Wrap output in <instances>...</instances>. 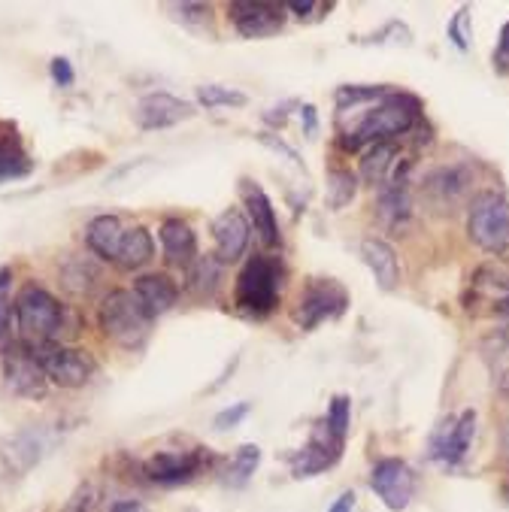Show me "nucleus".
<instances>
[{
	"instance_id": "bb28decb",
	"label": "nucleus",
	"mask_w": 509,
	"mask_h": 512,
	"mask_svg": "<svg viewBox=\"0 0 509 512\" xmlns=\"http://www.w3.org/2000/svg\"><path fill=\"white\" fill-rule=\"evenodd\" d=\"M258 464H261V449L252 446V443L240 446V449L234 452L231 464H228V485H231V488H243V485L255 476Z\"/></svg>"
},
{
	"instance_id": "39448f33",
	"label": "nucleus",
	"mask_w": 509,
	"mask_h": 512,
	"mask_svg": "<svg viewBox=\"0 0 509 512\" xmlns=\"http://www.w3.org/2000/svg\"><path fill=\"white\" fill-rule=\"evenodd\" d=\"M464 306L473 316H491L500 322V343L509 349V264L488 261L482 264L467 285Z\"/></svg>"
},
{
	"instance_id": "b1692460",
	"label": "nucleus",
	"mask_w": 509,
	"mask_h": 512,
	"mask_svg": "<svg viewBox=\"0 0 509 512\" xmlns=\"http://www.w3.org/2000/svg\"><path fill=\"white\" fill-rule=\"evenodd\" d=\"M155 255V243H152V234L146 228H128L125 237H122V246H119V255H116V267L122 270H140L143 264H149Z\"/></svg>"
},
{
	"instance_id": "79ce46f5",
	"label": "nucleus",
	"mask_w": 509,
	"mask_h": 512,
	"mask_svg": "<svg viewBox=\"0 0 509 512\" xmlns=\"http://www.w3.org/2000/svg\"><path fill=\"white\" fill-rule=\"evenodd\" d=\"M110 512H149V509L143 503H137V500H119V503H113Z\"/></svg>"
},
{
	"instance_id": "e433bc0d",
	"label": "nucleus",
	"mask_w": 509,
	"mask_h": 512,
	"mask_svg": "<svg viewBox=\"0 0 509 512\" xmlns=\"http://www.w3.org/2000/svg\"><path fill=\"white\" fill-rule=\"evenodd\" d=\"M258 140H261V143H264V146H270V149H273V152H279V155H285V158H288V161H294V164H297V167H300V164H303V161H300V158H297V152H294V149H291V146H285V143H282V140H276V137H273V134H261V137H258Z\"/></svg>"
},
{
	"instance_id": "c9c22d12",
	"label": "nucleus",
	"mask_w": 509,
	"mask_h": 512,
	"mask_svg": "<svg viewBox=\"0 0 509 512\" xmlns=\"http://www.w3.org/2000/svg\"><path fill=\"white\" fill-rule=\"evenodd\" d=\"M52 79H55L61 88H70V85H73V67H70L67 58H55V61H52Z\"/></svg>"
},
{
	"instance_id": "1a4fd4ad",
	"label": "nucleus",
	"mask_w": 509,
	"mask_h": 512,
	"mask_svg": "<svg viewBox=\"0 0 509 512\" xmlns=\"http://www.w3.org/2000/svg\"><path fill=\"white\" fill-rule=\"evenodd\" d=\"M4 382L16 397H25V400H40L49 391V379H46L40 361L22 343L10 346L4 355Z\"/></svg>"
},
{
	"instance_id": "6ab92c4d",
	"label": "nucleus",
	"mask_w": 509,
	"mask_h": 512,
	"mask_svg": "<svg viewBox=\"0 0 509 512\" xmlns=\"http://www.w3.org/2000/svg\"><path fill=\"white\" fill-rule=\"evenodd\" d=\"M243 197H246V207H249V219H252V228L258 234V240L264 246H279V222H276V213H273V203L267 197V191L255 182H243Z\"/></svg>"
},
{
	"instance_id": "f3484780",
	"label": "nucleus",
	"mask_w": 509,
	"mask_h": 512,
	"mask_svg": "<svg viewBox=\"0 0 509 512\" xmlns=\"http://www.w3.org/2000/svg\"><path fill=\"white\" fill-rule=\"evenodd\" d=\"M134 294H137V300L143 303V310L152 319L170 313L173 306H176V300H179V288H176V282L167 273H146V276H140L134 282Z\"/></svg>"
},
{
	"instance_id": "4468645a",
	"label": "nucleus",
	"mask_w": 509,
	"mask_h": 512,
	"mask_svg": "<svg viewBox=\"0 0 509 512\" xmlns=\"http://www.w3.org/2000/svg\"><path fill=\"white\" fill-rule=\"evenodd\" d=\"M207 458H203L200 449L194 452H155L149 461H146V476L158 485H182V482H191Z\"/></svg>"
},
{
	"instance_id": "412c9836",
	"label": "nucleus",
	"mask_w": 509,
	"mask_h": 512,
	"mask_svg": "<svg viewBox=\"0 0 509 512\" xmlns=\"http://www.w3.org/2000/svg\"><path fill=\"white\" fill-rule=\"evenodd\" d=\"M361 258L370 267V273H373V279L379 282L382 291H394L397 288V282H400V264H397V252L385 240L367 237L361 243Z\"/></svg>"
},
{
	"instance_id": "5701e85b",
	"label": "nucleus",
	"mask_w": 509,
	"mask_h": 512,
	"mask_svg": "<svg viewBox=\"0 0 509 512\" xmlns=\"http://www.w3.org/2000/svg\"><path fill=\"white\" fill-rule=\"evenodd\" d=\"M40 440H37V434L34 431H22V434H16V437H7L4 440V446H0V458L7 461V467L13 470V473H28L37 461H40Z\"/></svg>"
},
{
	"instance_id": "393cba45",
	"label": "nucleus",
	"mask_w": 509,
	"mask_h": 512,
	"mask_svg": "<svg viewBox=\"0 0 509 512\" xmlns=\"http://www.w3.org/2000/svg\"><path fill=\"white\" fill-rule=\"evenodd\" d=\"M397 164H400L397 146H394V143H376V146L364 155V161H361V176H364L370 185L382 188V185L394 176Z\"/></svg>"
},
{
	"instance_id": "72a5a7b5",
	"label": "nucleus",
	"mask_w": 509,
	"mask_h": 512,
	"mask_svg": "<svg viewBox=\"0 0 509 512\" xmlns=\"http://www.w3.org/2000/svg\"><path fill=\"white\" fill-rule=\"evenodd\" d=\"M249 403H237V406H231V409H222V413L216 416V428L219 431H228V428H234V425H240L246 416H249Z\"/></svg>"
},
{
	"instance_id": "f03ea898",
	"label": "nucleus",
	"mask_w": 509,
	"mask_h": 512,
	"mask_svg": "<svg viewBox=\"0 0 509 512\" xmlns=\"http://www.w3.org/2000/svg\"><path fill=\"white\" fill-rule=\"evenodd\" d=\"M16 328L22 346L28 349L58 343V337L67 331V310L52 291L31 282L16 294Z\"/></svg>"
},
{
	"instance_id": "ddd939ff",
	"label": "nucleus",
	"mask_w": 509,
	"mask_h": 512,
	"mask_svg": "<svg viewBox=\"0 0 509 512\" xmlns=\"http://www.w3.org/2000/svg\"><path fill=\"white\" fill-rule=\"evenodd\" d=\"M137 125L143 131H161V128H173L185 119L194 116V104L188 100H179L167 91H155V94H146L140 104H137Z\"/></svg>"
},
{
	"instance_id": "2f4dec72",
	"label": "nucleus",
	"mask_w": 509,
	"mask_h": 512,
	"mask_svg": "<svg viewBox=\"0 0 509 512\" xmlns=\"http://www.w3.org/2000/svg\"><path fill=\"white\" fill-rule=\"evenodd\" d=\"M328 428L340 437V440H346V431H349V397L346 394H337L334 400H331V406H328Z\"/></svg>"
},
{
	"instance_id": "7ed1b4c3",
	"label": "nucleus",
	"mask_w": 509,
	"mask_h": 512,
	"mask_svg": "<svg viewBox=\"0 0 509 512\" xmlns=\"http://www.w3.org/2000/svg\"><path fill=\"white\" fill-rule=\"evenodd\" d=\"M152 316L143 310L134 291L128 288H113L97 310V325L104 331L107 340H113L122 349H140L152 331Z\"/></svg>"
},
{
	"instance_id": "f8f14e48",
	"label": "nucleus",
	"mask_w": 509,
	"mask_h": 512,
	"mask_svg": "<svg viewBox=\"0 0 509 512\" xmlns=\"http://www.w3.org/2000/svg\"><path fill=\"white\" fill-rule=\"evenodd\" d=\"M231 22L249 40L273 37L285 25V7L264 4V0H240V4H231Z\"/></svg>"
},
{
	"instance_id": "58836bf2",
	"label": "nucleus",
	"mask_w": 509,
	"mask_h": 512,
	"mask_svg": "<svg viewBox=\"0 0 509 512\" xmlns=\"http://www.w3.org/2000/svg\"><path fill=\"white\" fill-rule=\"evenodd\" d=\"M288 10L303 19V16L316 13V10H325V4H313V0H288Z\"/></svg>"
},
{
	"instance_id": "423d86ee",
	"label": "nucleus",
	"mask_w": 509,
	"mask_h": 512,
	"mask_svg": "<svg viewBox=\"0 0 509 512\" xmlns=\"http://www.w3.org/2000/svg\"><path fill=\"white\" fill-rule=\"evenodd\" d=\"M467 234L479 249L503 255L509 249V200L497 191L476 194L467 216Z\"/></svg>"
},
{
	"instance_id": "aec40b11",
	"label": "nucleus",
	"mask_w": 509,
	"mask_h": 512,
	"mask_svg": "<svg viewBox=\"0 0 509 512\" xmlns=\"http://www.w3.org/2000/svg\"><path fill=\"white\" fill-rule=\"evenodd\" d=\"M467 185L470 179L461 167H440L425 179V191L437 210H455L467 194Z\"/></svg>"
},
{
	"instance_id": "a19ab883",
	"label": "nucleus",
	"mask_w": 509,
	"mask_h": 512,
	"mask_svg": "<svg viewBox=\"0 0 509 512\" xmlns=\"http://www.w3.org/2000/svg\"><path fill=\"white\" fill-rule=\"evenodd\" d=\"M352 509H355V494H352V491H343L340 500H337L328 512H352Z\"/></svg>"
},
{
	"instance_id": "6e6552de",
	"label": "nucleus",
	"mask_w": 509,
	"mask_h": 512,
	"mask_svg": "<svg viewBox=\"0 0 509 512\" xmlns=\"http://www.w3.org/2000/svg\"><path fill=\"white\" fill-rule=\"evenodd\" d=\"M31 352L40 361L46 379L61 388H82L94 376V358L82 349H73L64 343H49V346L31 349Z\"/></svg>"
},
{
	"instance_id": "c85d7f7f",
	"label": "nucleus",
	"mask_w": 509,
	"mask_h": 512,
	"mask_svg": "<svg viewBox=\"0 0 509 512\" xmlns=\"http://www.w3.org/2000/svg\"><path fill=\"white\" fill-rule=\"evenodd\" d=\"M358 191V176L349 170H331L328 173V207L331 210H343L346 203H352Z\"/></svg>"
},
{
	"instance_id": "ea45409f",
	"label": "nucleus",
	"mask_w": 509,
	"mask_h": 512,
	"mask_svg": "<svg viewBox=\"0 0 509 512\" xmlns=\"http://www.w3.org/2000/svg\"><path fill=\"white\" fill-rule=\"evenodd\" d=\"M300 119H303V128H307L310 137L319 131V119H316V107H313V104H303V107H300Z\"/></svg>"
},
{
	"instance_id": "4be33fe9",
	"label": "nucleus",
	"mask_w": 509,
	"mask_h": 512,
	"mask_svg": "<svg viewBox=\"0 0 509 512\" xmlns=\"http://www.w3.org/2000/svg\"><path fill=\"white\" fill-rule=\"evenodd\" d=\"M122 237H125V228H122V219L119 216H97L88 222L85 228V243L88 249L104 258V261H116L119 255V246H122Z\"/></svg>"
},
{
	"instance_id": "dca6fc26",
	"label": "nucleus",
	"mask_w": 509,
	"mask_h": 512,
	"mask_svg": "<svg viewBox=\"0 0 509 512\" xmlns=\"http://www.w3.org/2000/svg\"><path fill=\"white\" fill-rule=\"evenodd\" d=\"M473 434H476V413L464 409L458 419H449V425H443V431L434 437V458L449 467L461 464L473 443Z\"/></svg>"
},
{
	"instance_id": "0eeeda50",
	"label": "nucleus",
	"mask_w": 509,
	"mask_h": 512,
	"mask_svg": "<svg viewBox=\"0 0 509 512\" xmlns=\"http://www.w3.org/2000/svg\"><path fill=\"white\" fill-rule=\"evenodd\" d=\"M346 291L340 282L334 279H313L307 288H303L297 306H294V325L300 331H313L319 328L322 322H331V319H340L343 310H346Z\"/></svg>"
},
{
	"instance_id": "f704fd0d",
	"label": "nucleus",
	"mask_w": 509,
	"mask_h": 512,
	"mask_svg": "<svg viewBox=\"0 0 509 512\" xmlns=\"http://www.w3.org/2000/svg\"><path fill=\"white\" fill-rule=\"evenodd\" d=\"M449 40L464 52L467 49V40H470V34H467V10H461L455 19H452V25H449Z\"/></svg>"
},
{
	"instance_id": "cd10ccee",
	"label": "nucleus",
	"mask_w": 509,
	"mask_h": 512,
	"mask_svg": "<svg viewBox=\"0 0 509 512\" xmlns=\"http://www.w3.org/2000/svg\"><path fill=\"white\" fill-rule=\"evenodd\" d=\"M219 279H222V264L216 258H197L188 273V288L203 297L219 288Z\"/></svg>"
},
{
	"instance_id": "a211bd4d",
	"label": "nucleus",
	"mask_w": 509,
	"mask_h": 512,
	"mask_svg": "<svg viewBox=\"0 0 509 512\" xmlns=\"http://www.w3.org/2000/svg\"><path fill=\"white\" fill-rule=\"evenodd\" d=\"M158 240H161V252L167 258V264H176V267H191L194 258H197V237L191 231L188 222L182 219H167L158 231Z\"/></svg>"
},
{
	"instance_id": "4c0bfd02",
	"label": "nucleus",
	"mask_w": 509,
	"mask_h": 512,
	"mask_svg": "<svg viewBox=\"0 0 509 512\" xmlns=\"http://www.w3.org/2000/svg\"><path fill=\"white\" fill-rule=\"evenodd\" d=\"M494 61L500 70H509V22L503 25L500 31V43H497V52H494Z\"/></svg>"
},
{
	"instance_id": "c756f323",
	"label": "nucleus",
	"mask_w": 509,
	"mask_h": 512,
	"mask_svg": "<svg viewBox=\"0 0 509 512\" xmlns=\"http://www.w3.org/2000/svg\"><path fill=\"white\" fill-rule=\"evenodd\" d=\"M16 313V300H13V270L0 267V349L10 340V322Z\"/></svg>"
},
{
	"instance_id": "7c9ffc66",
	"label": "nucleus",
	"mask_w": 509,
	"mask_h": 512,
	"mask_svg": "<svg viewBox=\"0 0 509 512\" xmlns=\"http://www.w3.org/2000/svg\"><path fill=\"white\" fill-rule=\"evenodd\" d=\"M197 100L200 107L216 110V107H246V94L234 91V88H222V85H200L197 88Z\"/></svg>"
},
{
	"instance_id": "2eb2a0df",
	"label": "nucleus",
	"mask_w": 509,
	"mask_h": 512,
	"mask_svg": "<svg viewBox=\"0 0 509 512\" xmlns=\"http://www.w3.org/2000/svg\"><path fill=\"white\" fill-rule=\"evenodd\" d=\"M213 240H216V261L234 264L246 255L252 240V225L240 210H225L213 222Z\"/></svg>"
},
{
	"instance_id": "f257e3e1",
	"label": "nucleus",
	"mask_w": 509,
	"mask_h": 512,
	"mask_svg": "<svg viewBox=\"0 0 509 512\" xmlns=\"http://www.w3.org/2000/svg\"><path fill=\"white\" fill-rule=\"evenodd\" d=\"M419 116H422V104H419L413 94L388 91L379 100H373V104H364L361 119L349 131H343V140L340 143L349 152H355L361 146L391 143L400 134H410L416 128Z\"/></svg>"
},
{
	"instance_id": "20e7f679",
	"label": "nucleus",
	"mask_w": 509,
	"mask_h": 512,
	"mask_svg": "<svg viewBox=\"0 0 509 512\" xmlns=\"http://www.w3.org/2000/svg\"><path fill=\"white\" fill-rule=\"evenodd\" d=\"M282 261L273 255L252 258L237 276V310L249 319H267L282 294Z\"/></svg>"
},
{
	"instance_id": "9d476101",
	"label": "nucleus",
	"mask_w": 509,
	"mask_h": 512,
	"mask_svg": "<svg viewBox=\"0 0 509 512\" xmlns=\"http://www.w3.org/2000/svg\"><path fill=\"white\" fill-rule=\"evenodd\" d=\"M370 488L379 494V500H382L388 509L400 512V509L410 506V500H413V494H416V476H413V470L406 467L403 461L385 458V461H379V464L373 467V473H370Z\"/></svg>"
},
{
	"instance_id": "9b49d317",
	"label": "nucleus",
	"mask_w": 509,
	"mask_h": 512,
	"mask_svg": "<svg viewBox=\"0 0 509 512\" xmlns=\"http://www.w3.org/2000/svg\"><path fill=\"white\" fill-rule=\"evenodd\" d=\"M343 443H346V440H340V437L328 428V422H322V425L316 428L313 440L291 458V473H294L297 479H307V476H313V473H322V470L334 467V464L340 461Z\"/></svg>"
},
{
	"instance_id": "a878e982",
	"label": "nucleus",
	"mask_w": 509,
	"mask_h": 512,
	"mask_svg": "<svg viewBox=\"0 0 509 512\" xmlns=\"http://www.w3.org/2000/svg\"><path fill=\"white\" fill-rule=\"evenodd\" d=\"M31 158L22 152L16 131L7 128V134L0 137V182H10V179H22L31 173Z\"/></svg>"
},
{
	"instance_id": "473e14b6",
	"label": "nucleus",
	"mask_w": 509,
	"mask_h": 512,
	"mask_svg": "<svg viewBox=\"0 0 509 512\" xmlns=\"http://www.w3.org/2000/svg\"><path fill=\"white\" fill-rule=\"evenodd\" d=\"M94 506H97V488L91 482H82L67 500L64 512H94Z\"/></svg>"
}]
</instances>
